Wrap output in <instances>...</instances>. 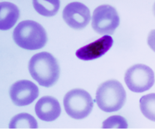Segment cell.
Returning <instances> with one entry per match:
<instances>
[{
    "label": "cell",
    "instance_id": "1",
    "mask_svg": "<svg viewBox=\"0 0 155 129\" xmlns=\"http://www.w3.org/2000/svg\"><path fill=\"white\" fill-rule=\"evenodd\" d=\"M28 68L32 78L41 86H52L60 76V67L57 59L47 52L33 55L29 61Z\"/></svg>",
    "mask_w": 155,
    "mask_h": 129
},
{
    "label": "cell",
    "instance_id": "2",
    "mask_svg": "<svg viewBox=\"0 0 155 129\" xmlns=\"http://www.w3.org/2000/svg\"><path fill=\"white\" fill-rule=\"evenodd\" d=\"M12 37L18 46L28 50L41 49L48 41L45 28L33 20L20 22L13 31Z\"/></svg>",
    "mask_w": 155,
    "mask_h": 129
},
{
    "label": "cell",
    "instance_id": "3",
    "mask_svg": "<svg viewBox=\"0 0 155 129\" xmlns=\"http://www.w3.org/2000/svg\"><path fill=\"white\" fill-rule=\"evenodd\" d=\"M126 92L122 84L111 80L101 84L97 89L96 102L99 108L107 113L118 111L124 105Z\"/></svg>",
    "mask_w": 155,
    "mask_h": 129
},
{
    "label": "cell",
    "instance_id": "4",
    "mask_svg": "<svg viewBox=\"0 0 155 129\" xmlns=\"http://www.w3.org/2000/svg\"><path fill=\"white\" fill-rule=\"evenodd\" d=\"M66 113L75 119H82L91 113L94 102L91 95L86 90L76 89L66 94L63 100Z\"/></svg>",
    "mask_w": 155,
    "mask_h": 129
},
{
    "label": "cell",
    "instance_id": "5",
    "mask_svg": "<svg viewBox=\"0 0 155 129\" xmlns=\"http://www.w3.org/2000/svg\"><path fill=\"white\" fill-rule=\"evenodd\" d=\"M124 80L131 91L141 93L152 88L155 83V74L148 66L137 64L127 70Z\"/></svg>",
    "mask_w": 155,
    "mask_h": 129
},
{
    "label": "cell",
    "instance_id": "6",
    "mask_svg": "<svg viewBox=\"0 0 155 129\" xmlns=\"http://www.w3.org/2000/svg\"><path fill=\"white\" fill-rule=\"evenodd\" d=\"M120 23L116 9L109 5H102L94 11L92 27L100 35H112Z\"/></svg>",
    "mask_w": 155,
    "mask_h": 129
},
{
    "label": "cell",
    "instance_id": "7",
    "mask_svg": "<svg viewBox=\"0 0 155 129\" xmlns=\"http://www.w3.org/2000/svg\"><path fill=\"white\" fill-rule=\"evenodd\" d=\"M39 95L37 85L28 80L18 81L11 86L9 95L15 105L18 106L28 105L33 102Z\"/></svg>",
    "mask_w": 155,
    "mask_h": 129
},
{
    "label": "cell",
    "instance_id": "8",
    "mask_svg": "<svg viewBox=\"0 0 155 129\" xmlns=\"http://www.w3.org/2000/svg\"><path fill=\"white\" fill-rule=\"evenodd\" d=\"M63 18L69 27L75 30H82L90 22L91 13L88 7L83 3L72 2L63 9Z\"/></svg>",
    "mask_w": 155,
    "mask_h": 129
},
{
    "label": "cell",
    "instance_id": "9",
    "mask_svg": "<svg viewBox=\"0 0 155 129\" xmlns=\"http://www.w3.org/2000/svg\"><path fill=\"white\" fill-rule=\"evenodd\" d=\"M113 44L112 37L104 35L93 43L80 48L76 52L78 59L83 60H91L98 59L104 55Z\"/></svg>",
    "mask_w": 155,
    "mask_h": 129
},
{
    "label": "cell",
    "instance_id": "10",
    "mask_svg": "<svg viewBox=\"0 0 155 129\" xmlns=\"http://www.w3.org/2000/svg\"><path fill=\"white\" fill-rule=\"evenodd\" d=\"M35 111L41 120L50 122L60 116L61 108L57 99L51 96H44L37 101Z\"/></svg>",
    "mask_w": 155,
    "mask_h": 129
},
{
    "label": "cell",
    "instance_id": "11",
    "mask_svg": "<svg viewBox=\"0 0 155 129\" xmlns=\"http://www.w3.org/2000/svg\"><path fill=\"white\" fill-rule=\"evenodd\" d=\"M20 11L14 4L8 2L0 3V29L8 30L14 26L19 18Z\"/></svg>",
    "mask_w": 155,
    "mask_h": 129
},
{
    "label": "cell",
    "instance_id": "12",
    "mask_svg": "<svg viewBox=\"0 0 155 129\" xmlns=\"http://www.w3.org/2000/svg\"><path fill=\"white\" fill-rule=\"evenodd\" d=\"M33 5L38 14L45 17H52L57 14L60 6L58 0H34Z\"/></svg>",
    "mask_w": 155,
    "mask_h": 129
},
{
    "label": "cell",
    "instance_id": "13",
    "mask_svg": "<svg viewBox=\"0 0 155 129\" xmlns=\"http://www.w3.org/2000/svg\"><path fill=\"white\" fill-rule=\"evenodd\" d=\"M38 124L35 118L26 113L15 116L11 119L9 124L10 129H36Z\"/></svg>",
    "mask_w": 155,
    "mask_h": 129
},
{
    "label": "cell",
    "instance_id": "14",
    "mask_svg": "<svg viewBox=\"0 0 155 129\" xmlns=\"http://www.w3.org/2000/svg\"><path fill=\"white\" fill-rule=\"evenodd\" d=\"M140 107L145 117L155 122V93L142 97L140 100Z\"/></svg>",
    "mask_w": 155,
    "mask_h": 129
},
{
    "label": "cell",
    "instance_id": "15",
    "mask_svg": "<svg viewBox=\"0 0 155 129\" xmlns=\"http://www.w3.org/2000/svg\"><path fill=\"white\" fill-rule=\"evenodd\" d=\"M102 128H127V120L119 115H114L107 119L102 123Z\"/></svg>",
    "mask_w": 155,
    "mask_h": 129
},
{
    "label": "cell",
    "instance_id": "16",
    "mask_svg": "<svg viewBox=\"0 0 155 129\" xmlns=\"http://www.w3.org/2000/svg\"><path fill=\"white\" fill-rule=\"evenodd\" d=\"M147 44L151 49L155 52V30L151 31L148 34Z\"/></svg>",
    "mask_w": 155,
    "mask_h": 129
},
{
    "label": "cell",
    "instance_id": "17",
    "mask_svg": "<svg viewBox=\"0 0 155 129\" xmlns=\"http://www.w3.org/2000/svg\"><path fill=\"white\" fill-rule=\"evenodd\" d=\"M153 14H154V15H155V4H154V5H153Z\"/></svg>",
    "mask_w": 155,
    "mask_h": 129
}]
</instances>
